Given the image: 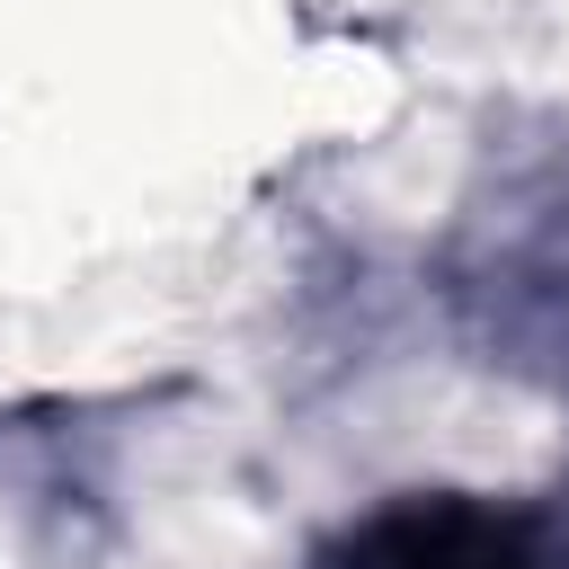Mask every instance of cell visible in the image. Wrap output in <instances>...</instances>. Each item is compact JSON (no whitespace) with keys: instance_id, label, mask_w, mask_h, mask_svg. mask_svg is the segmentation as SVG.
I'll use <instances>...</instances> for the list:
<instances>
[{"instance_id":"6da1fadb","label":"cell","mask_w":569,"mask_h":569,"mask_svg":"<svg viewBox=\"0 0 569 569\" xmlns=\"http://www.w3.org/2000/svg\"><path fill=\"white\" fill-rule=\"evenodd\" d=\"M320 569H569V525L533 498H471V489H409L356 516Z\"/></svg>"}]
</instances>
